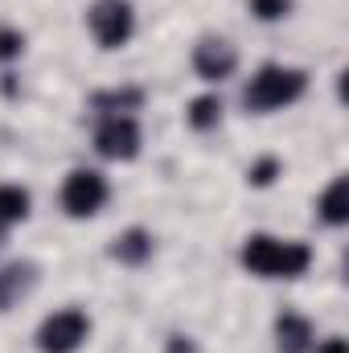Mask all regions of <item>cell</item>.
I'll list each match as a JSON object with an SVG mask.
<instances>
[{"label":"cell","instance_id":"6da1fadb","mask_svg":"<svg viewBox=\"0 0 349 353\" xmlns=\"http://www.w3.org/2000/svg\"><path fill=\"white\" fill-rule=\"evenodd\" d=\"M243 267L259 279H300L312 267V247L300 239H279V234H251L239 251Z\"/></svg>","mask_w":349,"mask_h":353},{"label":"cell","instance_id":"7a4b0ae2","mask_svg":"<svg viewBox=\"0 0 349 353\" xmlns=\"http://www.w3.org/2000/svg\"><path fill=\"white\" fill-rule=\"evenodd\" d=\"M308 90V74L300 66H279V62H267L251 74V83L243 87V107L255 111V115H271V111H283L292 103H300Z\"/></svg>","mask_w":349,"mask_h":353},{"label":"cell","instance_id":"3957f363","mask_svg":"<svg viewBox=\"0 0 349 353\" xmlns=\"http://www.w3.org/2000/svg\"><path fill=\"white\" fill-rule=\"evenodd\" d=\"M87 29L99 50H123L136 37V8H132V0H94L87 8Z\"/></svg>","mask_w":349,"mask_h":353},{"label":"cell","instance_id":"277c9868","mask_svg":"<svg viewBox=\"0 0 349 353\" xmlns=\"http://www.w3.org/2000/svg\"><path fill=\"white\" fill-rule=\"evenodd\" d=\"M87 337H90V316L83 308H74V304L50 312L37 325V333H33L37 353H79L87 345Z\"/></svg>","mask_w":349,"mask_h":353},{"label":"cell","instance_id":"5b68a950","mask_svg":"<svg viewBox=\"0 0 349 353\" xmlns=\"http://www.w3.org/2000/svg\"><path fill=\"white\" fill-rule=\"evenodd\" d=\"M62 210L70 214V218H94L103 205H107V197H111V185H107V176L99 173V169H70L66 181H62Z\"/></svg>","mask_w":349,"mask_h":353},{"label":"cell","instance_id":"8992f818","mask_svg":"<svg viewBox=\"0 0 349 353\" xmlns=\"http://www.w3.org/2000/svg\"><path fill=\"white\" fill-rule=\"evenodd\" d=\"M140 144H144V132L136 115H103L94 128V152L103 161H136Z\"/></svg>","mask_w":349,"mask_h":353},{"label":"cell","instance_id":"52a82bcc","mask_svg":"<svg viewBox=\"0 0 349 353\" xmlns=\"http://www.w3.org/2000/svg\"><path fill=\"white\" fill-rule=\"evenodd\" d=\"M235 70H239V50H235V41L210 33V37H201V41L193 46V74H197L201 83H226Z\"/></svg>","mask_w":349,"mask_h":353},{"label":"cell","instance_id":"ba28073f","mask_svg":"<svg viewBox=\"0 0 349 353\" xmlns=\"http://www.w3.org/2000/svg\"><path fill=\"white\" fill-rule=\"evenodd\" d=\"M312 345H317L312 321H308L304 312L283 308V312L275 316V350L279 353H312Z\"/></svg>","mask_w":349,"mask_h":353},{"label":"cell","instance_id":"9c48e42d","mask_svg":"<svg viewBox=\"0 0 349 353\" xmlns=\"http://www.w3.org/2000/svg\"><path fill=\"white\" fill-rule=\"evenodd\" d=\"M152 251H157V243H152V234L144 226H128L123 234L111 239V259L123 267H144L152 259Z\"/></svg>","mask_w":349,"mask_h":353},{"label":"cell","instance_id":"30bf717a","mask_svg":"<svg viewBox=\"0 0 349 353\" xmlns=\"http://www.w3.org/2000/svg\"><path fill=\"white\" fill-rule=\"evenodd\" d=\"M144 107V90L140 87H107L90 94V111L103 119V115H136Z\"/></svg>","mask_w":349,"mask_h":353},{"label":"cell","instance_id":"8fae6325","mask_svg":"<svg viewBox=\"0 0 349 353\" xmlns=\"http://www.w3.org/2000/svg\"><path fill=\"white\" fill-rule=\"evenodd\" d=\"M317 214L325 226H346L349 222V181L346 176H333L325 185V193L317 197Z\"/></svg>","mask_w":349,"mask_h":353},{"label":"cell","instance_id":"7c38bea8","mask_svg":"<svg viewBox=\"0 0 349 353\" xmlns=\"http://www.w3.org/2000/svg\"><path fill=\"white\" fill-rule=\"evenodd\" d=\"M37 279V267L33 263H12L0 271V308H12Z\"/></svg>","mask_w":349,"mask_h":353},{"label":"cell","instance_id":"4fadbf2b","mask_svg":"<svg viewBox=\"0 0 349 353\" xmlns=\"http://www.w3.org/2000/svg\"><path fill=\"white\" fill-rule=\"evenodd\" d=\"M29 210H33V193H29L25 185L4 181V185H0V226H17V222H25Z\"/></svg>","mask_w":349,"mask_h":353},{"label":"cell","instance_id":"5bb4252c","mask_svg":"<svg viewBox=\"0 0 349 353\" xmlns=\"http://www.w3.org/2000/svg\"><path fill=\"white\" fill-rule=\"evenodd\" d=\"M222 99L218 94H197V99H189V107H185V123L193 128V132H214L218 123H222Z\"/></svg>","mask_w":349,"mask_h":353},{"label":"cell","instance_id":"9a60e30c","mask_svg":"<svg viewBox=\"0 0 349 353\" xmlns=\"http://www.w3.org/2000/svg\"><path fill=\"white\" fill-rule=\"evenodd\" d=\"M283 173V165L275 161V157H259L251 169H247V185H255V189H267V185H275V176Z\"/></svg>","mask_w":349,"mask_h":353},{"label":"cell","instance_id":"2e32d148","mask_svg":"<svg viewBox=\"0 0 349 353\" xmlns=\"http://www.w3.org/2000/svg\"><path fill=\"white\" fill-rule=\"evenodd\" d=\"M247 8H251L255 21L271 25V21H283V17L292 12V0H247Z\"/></svg>","mask_w":349,"mask_h":353},{"label":"cell","instance_id":"e0dca14e","mask_svg":"<svg viewBox=\"0 0 349 353\" xmlns=\"http://www.w3.org/2000/svg\"><path fill=\"white\" fill-rule=\"evenodd\" d=\"M25 54V33L12 25H0V62H17Z\"/></svg>","mask_w":349,"mask_h":353},{"label":"cell","instance_id":"ac0fdd59","mask_svg":"<svg viewBox=\"0 0 349 353\" xmlns=\"http://www.w3.org/2000/svg\"><path fill=\"white\" fill-rule=\"evenodd\" d=\"M165 353H201V350H197V341H193V337H185V333H173V337L165 341Z\"/></svg>","mask_w":349,"mask_h":353},{"label":"cell","instance_id":"d6986e66","mask_svg":"<svg viewBox=\"0 0 349 353\" xmlns=\"http://www.w3.org/2000/svg\"><path fill=\"white\" fill-rule=\"evenodd\" d=\"M312 353H349L346 350V337H325V341H317Z\"/></svg>","mask_w":349,"mask_h":353},{"label":"cell","instance_id":"ffe728a7","mask_svg":"<svg viewBox=\"0 0 349 353\" xmlns=\"http://www.w3.org/2000/svg\"><path fill=\"white\" fill-rule=\"evenodd\" d=\"M4 230H8V226H0V247H4Z\"/></svg>","mask_w":349,"mask_h":353}]
</instances>
